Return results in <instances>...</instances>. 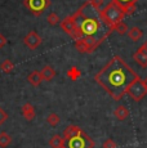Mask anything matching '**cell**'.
<instances>
[{"instance_id": "15", "label": "cell", "mask_w": 147, "mask_h": 148, "mask_svg": "<svg viewBox=\"0 0 147 148\" xmlns=\"http://www.w3.org/2000/svg\"><path fill=\"white\" fill-rule=\"evenodd\" d=\"M40 73H41L43 80H45V81H52L56 76V71L53 70V67H50V66L43 67V70L40 71Z\"/></svg>"}, {"instance_id": "27", "label": "cell", "mask_w": 147, "mask_h": 148, "mask_svg": "<svg viewBox=\"0 0 147 148\" xmlns=\"http://www.w3.org/2000/svg\"><path fill=\"white\" fill-rule=\"evenodd\" d=\"M89 1H90V4H92L93 7H94L95 9H98V10L102 9V7L104 4V0H89Z\"/></svg>"}, {"instance_id": "20", "label": "cell", "mask_w": 147, "mask_h": 148, "mask_svg": "<svg viewBox=\"0 0 147 148\" xmlns=\"http://www.w3.org/2000/svg\"><path fill=\"white\" fill-rule=\"evenodd\" d=\"M114 31H116V32L119 34V35H125V34H128L129 27H128V25H126L124 21H120V22H119V23L115 25Z\"/></svg>"}, {"instance_id": "32", "label": "cell", "mask_w": 147, "mask_h": 148, "mask_svg": "<svg viewBox=\"0 0 147 148\" xmlns=\"http://www.w3.org/2000/svg\"><path fill=\"white\" fill-rule=\"evenodd\" d=\"M63 148H65V147H63Z\"/></svg>"}, {"instance_id": "16", "label": "cell", "mask_w": 147, "mask_h": 148, "mask_svg": "<svg viewBox=\"0 0 147 148\" xmlns=\"http://www.w3.org/2000/svg\"><path fill=\"white\" fill-rule=\"evenodd\" d=\"M75 48L80 53H85V54L90 53L89 45H88V42L85 41V39L84 38H80V39H78V40H75Z\"/></svg>"}, {"instance_id": "1", "label": "cell", "mask_w": 147, "mask_h": 148, "mask_svg": "<svg viewBox=\"0 0 147 148\" xmlns=\"http://www.w3.org/2000/svg\"><path fill=\"white\" fill-rule=\"evenodd\" d=\"M137 79L138 75L119 56L112 57L109 63L94 76L95 82L115 101H120L129 85Z\"/></svg>"}, {"instance_id": "3", "label": "cell", "mask_w": 147, "mask_h": 148, "mask_svg": "<svg viewBox=\"0 0 147 148\" xmlns=\"http://www.w3.org/2000/svg\"><path fill=\"white\" fill-rule=\"evenodd\" d=\"M100 12H101V17H102V19L104 21V23L111 28H114L115 25L119 23L120 21H123L124 16H125L123 8L114 1L109 3Z\"/></svg>"}, {"instance_id": "25", "label": "cell", "mask_w": 147, "mask_h": 148, "mask_svg": "<svg viewBox=\"0 0 147 148\" xmlns=\"http://www.w3.org/2000/svg\"><path fill=\"white\" fill-rule=\"evenodd\" d=\"M111 1L116 3V4H117V5H120L121 8H125L126 5L133 4V3H137L138 0H111Z\"/></svg>"}, {"instance_id": "22", "label": "cell", "mask_w": 147, "mask_h": 148, "mask_svg": "<svg viewBox=\"0 0 147 148\" xmlns=\"http://www.w3.org/2000/svg\"><path fill=\"white\" fill-rule=\"evenodd\" d=\"M81 72L78 70V67H71L69 71H67V76H69L71 80H78L79 77H80Z\"/></svg>"}, {"instance_id": "10", "label": "cell", "mask_w": 147, "mask_h": 148, "mask_svg": "<svg viewBox=\"0 0 147 148\" xmlns=\"http://www.w3.org/2000/svg\"><path fill=\"white\" fill-rule=\"evenodd\" d=\"M27 81L32 86H39L41 84V81H43L40 71H32V72H30V75L27 76Z\"/></svg>"}, {"instance_id": "31", "label": "cell", "mask_w": 147, "mask_h": 148, "mask_svg": "<svg viewBox=\"0 0 147 148\" xmlns=\"http://www.w3.org/2000/svg\"><path fill=\"white\" fill-rule=\"evenodd\" d=\"M143 84H145V88H146V90H147V77L143 80Z\"/></svg>"}, {"instance_id": "21", "label": "cell", "mask_w": 147, "mask_h": 148, "mask_svg": "<svg viewBox=\"0 0 147 148\" xmlns=\"http://www.w3.org/2000/svg\"><path fill=\"white\" fill-rule=\"evenodd\" d=\"M59 121H61V119H59V116L57 115V113H49L47 117V122L48 125H50V126L56 127L57 125L59 124Z\"/></svg>"}, {"instance_id": "11", "label": "cell", "mask_w": 147, "mask_h": 148, "mask_svg": "<svg viewBox=\"0 0 147 148\" xmlns=\"http://www.w3.org/2000/svg\"><path fill=\"white\" fill-rule=\"evenodd\" d=\"M80 132H81V129L79 126H76V125H70V126H67L66 129H65L63 139H65V140H67V139L72 138V136H76Z\"/></svg>"}, {"instance_id": "26", "label": "cell", "mask_w": 147, "mask_h": 148, "mask_svg": "<svg viewBox=\"0 0 147 148\" xmlns=\"http://www.w3.org/2000/svg\"><path fill=\"white\" fill-rule=\"evenodd\" d=\"M116 147H117V144L115 143L111 138L106 139V140L103 142V144H102V148H116Z\"/></svg>"}, {"instance_id": "7", "label": "cell", "mask_w": 147, "mask_h": 148, "mask_svg": "<svg viewBox=\"0 0 147 148\" xmlns=\"http://www.w3.org/2000/svg\"><path fill=\"white\" fill-rule=\"evenodd\" d=\"M23 44L26 45L29 49L35 50L41 45V38L36 31H30L26 36L23 38Z\"/></svg>"}, {"instance_id": "2", "label": "cell", "mask_w": 147, "mask_h": 148, "mask_svg": "<svg viewBox=\"0 0 147 148\" xmlns=\"http://www.w3.org/2000/svg\"><path fill=\"white\" fill-rule=\"evenodd\" d=\"M72 18L76 28L80 31L83 38L94 39L100 45L114 31V28L109 27L104 23V21L101 17V12L90 4L89 0H87L72 14Z\"/></svg>"}, {"instance_id": "5", "label": "cell", "mask_w": 147, "mask_h": 148, "mask_svg": "<svg viewBox=\"0 0 147 148\" xmlns=\"http://www.w3.org/2000/svg\"><path fill=\"white\" fill-rule=\"evenodd\" d=\"M125 94L129 95L133 101H135V102L142 101V99L146 97L147 90L145 88V84H143V80L139 77V76H138L137 80H134L131 85H129V88L126 89Z\"/></svg>"}, {"instance_id": "24", "label": "cell", "mask_w": 147, "mask_h": 148, "mask_svg": "<svg viewBox=\"0 0 147 148\" xmlns=\"http://www.w3.org/2000/svg\"><path fill=\"white\" fill-rule=\"evenodd\" d=\"M135 3H133V4H129V5H126L125 8H123V10H124V14L125 16H132L133 13L135 12Z\"/></svg>"}, {"instance_id": "9", "label": "cell", "mask_w": 147, "mask_h": 148, "mask_svg": "<svg viewBox=\"0 0 147 148\" xmlns=\"http://www.w3.org/2000/svg\"><path fill=\"white\" fill-rule=\"evenodd\" d=\"M22 115H23V117L26 119L27 121H31L35 119L36 113H35V108H34V106L31 103H25L23 106H22Z\"/></svg>"}, {"instance_id": "14", "label": "cell", "mask_w": 147, "mask_h": 148, "mask_svg": "<svg viewBox=\"0 0 147 148\" xmlns=\"http://www.w3.org/2000/svg\"><path fill=\"white\" fill-rule=\"evenodd\" d=\"M133 58H134V61L137 62L141 67H147V54L143 52V50L138 49L137 52L134 53Z\"/></svg>"}, {"instance_id": "23", "label": "cell", "mask_w": 147, "mask_h": 148, "mask_svg": "<svg viewBox=\"0 0 147 148\" xmlns=\"http://www.w3.org/2000/svg\"><path fill=\"white\" fill-rule=\"evenodd\" d=\"M47 21H48V23H49L50 26H56V25L59 23V17L56 13H50L49 16L47 17Z\"/></svg>"}, {"instance_id": "13", "label": "cell", "mask_w": 147, "mask_h": 148, "mask_svg": "<svg viewBox=\"0 0 147 148\" xmlns=\"http://www.w3.org/2000/svg\"><path fill=\"white\" fill-rule=\"evenodd\" d=\"M126 35H128L129 39L133 40V41H139L141 39H142V36H143V31L141 30L139 27L134 26V27L129 28V31H128V34H126Z\"/></svg>"}, {"instance_id": "6", "label": "cell", "mask_w": 147, "mask_h": 148, "mask_svg": "<svg viewBox=\"0 0 147 148\" xmlns=\"http://www.w3.org/2000/svg\"><path fill=\"white\" fill-rule=\"evenodd\" d=\"M23 5L35 17H39L49 8L50 0H23Z\"/></svg>"}, {"instance_id": "19", "label": "cell", "mask_w": 147, "mask_h": 148, "mask_svg": "<svg viewBox=\"0 0 147 148\" xmlns=\"http://www.w3.org/2000/svg\"><path fill=\"white\" fill-rule=\"evenodd\" d=\"M0 70L5 73H9L14 70V64H13V62L10 59H4L1 62V64H0Z\"/></svg>"}, {"instance_id": "28", "label": "cell", "mask_w": 147, "mask_h": 148, "mask_svg": "<svg viewBox=\"0 0 147 148\" xmlns=\"http://www.w3.org/2000/svg\"><path fill=\"white\" fill-rule=\"evenodd\" d=\"M7 120H8V113L0 107V126H1Z\"/></svg>"}, {"instance_id": "17", "label": "cell", "mask_w": 147, "mask_h": 148, "mask_svg": "<svg viewBox=\"0 0 147 148\" xmlns=\"http://www.w3.org/2000/svg\"><path fill=\"white\" fill-rule=\"evenodd\" d=\"M49 147L50 148H63L65 147V139L61 135L54 134L49 139Z\"/></svg>"}, {"instance_id": "29", "label": "cell", "mask_w": 147, "mask_h": 148, "mask_svg": "<svg viewBox=\"0 0 147 148\" xmlns=\"http://www.w3.org/2000/svg\"><path fill=\"white\" fill-rule=\"evenodd\" d=\"M5 44H7V38H5L3 34H0V49H1V48H4Z\"/></svg>"}, {"instance_id": "18", "label": "cell", "mask_w": 147, "mask_h": 148, "mask_svg": "<svg viewBox=\"0 0 147 148\" xmlns=\"http://www.w3.org/2000/svg\"><path fill=\"white\" fill-rule=\"evenodd\" d=\"M10 143H12V136L8 134L7 132H1V133H0V147H1V148H7Z\"/></svg>"}, {"instance_id": "30", "label": "cell", "mask_w": 147, "mask_h": 148, "mask_svg": "<svg viewBox=\"0 0 147 148\" xmlns=\"http://www.w3.org/2000/svg\"><path fill=\"white\" fill-rule=\"evenodd\" d=\"M139 49H141V50H143V52H145V53L147 54V40H146L145 42H143L142 45H141V48H139Z\"/></svg>"}, {"instance_id": "4", "label": "cell", "mask_w": 147, "mask_h": 148, "mask_svg": "<svg viewBox=\"0 0 147 148\" xmlns=\"http://www.w3.org/2000/svg\"><path fill=\"white\" fill-rule=\"evenodd\" d=\"M65 148H94V142L85 132L81 130L76 136L65 140Z\"/></svg>"}, {"instance_id": "8", "label": "cell", "mask_w": 147, "mask_h": 148, "mask_svg": "<svg viewBox=\"0 0 147 148\" xmlns=\"http://www.w3.org/2000/svg\"><path fill=\"white\" fill-rule=\"evenodd\" d=\"M59 25H61V28H62V30H63L66 34H69V35H71L74 31L76 30V26H75V22H74L72 16L66 17V18H65Z\"/></svg>"}, {"instance_id": "12", "label": "cell", "mask_w": 147, "mask_h": 148, "mask_svg": "<svg viewBox=\"0 0 147 148\" xmlns=\"http://www.w3.org/2000/svg\"><path fill=\"white\" fill-rule=\"evenodd\" d=\"M114 116L119 121H124L129 117V111L125 106H119L116 110L114 111Z\"/></svg>"}]
</instances>
